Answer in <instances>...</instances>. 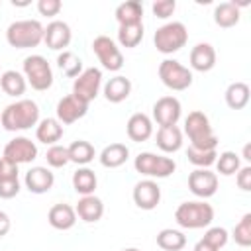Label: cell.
Here are the masks:
<instances>
[{"instance_id": "28", "label": "cell", "mask_w": 251, "mask_h": 251, "mask_svg": "<svg viewBox=\"0 0 251 251\" xmlns=\"http://www.w3.org/2000/svg\"><path fill=\"white\" fill-rule=\"evenodd\" d=\"M214 22L220 27H233L239 24V6L233 2H222L214 8Z\"/></svg>"}, {"instance_id": "34", "label": "cell", "mask_w": 251, "mask_h": 251, "mask_svg": "<svg viewBox=\"0 0 251 251\" xmlns=\"http://www.w3.org/2000/svg\"><path fill=\"white\" fill-rule=\"evenodd\" d=\"M57 65H59V69L63 71V75L69 76V78H76V76L84 71L80 57H78L76 53H73V51H67V49L57 55Z\"/></svg>"}, {"instance_id": "3", "label": "cell", "mask_w": 251, "mask_h": 251, "mask_svg": "<svg viewBox=\"0 0 251 251\" xmlns=\"http://www.w3.org/2000/svg\"><path fill=\"white\" fill-rule=\"evenodd\" d=\"M175 220L184 229H200L208 227L214 222V208L204 200L182 202L175 210Z\"/></svg>"}, {"instance_id": "14", "label": "cell", "mask_w": 251, "mask_h": 251, "mask_svg": "<svg viewBox=\"0 0 251 251\" xmlns=\"http://www.w3.org/2000/svg\"><path fill=\"white\" fill-rule=\"evenodd\" d=\"M133 202L137 208L141 210H155L161 202V186L151 180V178H145V180H139L135 186H133Z\"/></svg>"}, {"instance_id": "7", "label": "cell", "mask_w": 251, "mask_h": 251, "mask_svg": "<svg viewBox=\"0 0 251 251\" xmlns=\"http://www.w3.org/2000/svg\"><path fill=\"white\" fill-rule=\"evenodd\" d=\"M24 76L25 82L39 92L51 88L53 84V71L43 55H29L24 59Z\"/></svg>"}, {"instance_id": "20", "label": "cell", "mask_w": 251, "mask_h": 251, "mask_svg": "<svg viewBox=\"0 0 251 251\" xmlns=\"http://www.w3.org/2000/svg\"><path fill=\"white\" fill-rule=\"evenodd\" d=\"M47 222H49L51 227L67 231L76 224V212L69 204H55L47 212Z\"/></svg>"}, {"instance_id": "44", "label": "cell", "mask_w": 251, "mask_h": 251, "mask_svg": "<svg viewBox=\"0 0 251 251\" xmlns=\"http://www.w3.org/2000/svg\"><path fill=\"white\" fill-rule=\"evenodd\" d=\"M0 178H18V165L0 157Z\"/></svg>"}, {"instance_id": "36", "label": "cell", "mask_w": 251, "mask_h": 251, "mask_svg": "<svg viewBox=\"0 0 251 251\" xmlns=\"http://www.w3.org/2000/svg\"><path fill=\"white\" fill-rule=\"evenodd\" d=\"M186 157L196 169H210L218 159V151H202V149L188 147L186 149Z\"/></svg>"}, {"instance_id": "5", "label": "cell", "mask_w": 251, "mask_h": 251, "mask_svg": "<svg viewBox=\"0 0 251 251\" xmlns=\"http://www.w3.org/2000/svg\"><path fill=\"white\" fill-rule=\"evenodd\" d=\"M188 41V29L182 22H167L161 27H157L153 35V43L159 53L171 55L180 51Z\"/></svg>"}, {"instance_id": "19", "label": "cell", "mask_w": 251, "mask_h": 251, "mask_svg": "<svg viewBox=\"0 0 251 251\" xmlns=\"http://www.w3.org/2000/svg\"><path fill=\"white\" fill-rule=\"evenodd\" d=\"M190 67L198 73H208L216 67V49L210 43H196L190 51Z\"/></svg>"}, {"instance_id": "47", "label": "cell", "mask_w": 251, "mask_h": 251, "mask_svg": "<svg viewBox=\"0 0 251 251\" xmlns=\"http://www.w3.org/2000/svg\"><path fill=\"white\" fill-rule=\"evenodd\" d=\"M243 159H245V161H251V145H249V143L243 147Z\"/></svg>"}, {"instance_id": "45", "label": "cell", "mask_w": 251, "mask_h": 251, "mask_svg": "<svg viewBox=\"0 0 251 251\" xmlns=\"http://www.w3.org/2000/svg\"><path fill=\"white\" fill-rule=\"evenodd\" d=\"M12 227V222H10V216L6 212L0 210V237H4Z\"/></svg>"}, {"instance_id": "48", "label": "cell", "mask_w": 251, "mask_h": 251, "mask_svg": "<svg viewBox=\"0 0 251 251\" xmlns=\"http://www.w3.org/2000/svg\"><path fill=\"white\" fill-rule=\"evenodd\" d=\"M12 6L24 8V6H29V0H12Z\"/></svg>"}, {"instance_id": "31", "label": "cell", "mask_w": 251, "mask_h": 251, "mask_svg": "<svg viewBox=\"0 0 251 251\" xmlns=\"http://www.w3.org/2000/svg\"><path fill=\"white\" fill-rule=\"evenodd\" d=\"M69 161L71 163H76V165H88L94 157H96V151H94V145L90 141H84V139H76L73 141L69 147Z\"/></svg>"}, {"instance_id": "4", "label": "cell", "mask_w": 251, "mask_h": 251, "mask_svg": "<svg viewBox=\"0 0 251 251\" xmlns=\"http://www.w3.org/2000/svg\"><path fill=\"white\" fill-rule=\"evenodd\" d=\"M43 25L37 20H18L6 29V41L16 49L37 47L43 41Z\"/></svg>"}, {"instance_id": "37", "label": "cell", "mask_w": 251, "mask_h": 251, "mask_svg": "<svg viewBox=\"0 0 251 251\" xmlns=\"http://www.w3.org/2000/svg\"><path fill=\"white\" fill-rule=\"evenodd\" d=\"M231 237L237 245L241 247H249L251 245V214H243L241 220L235 224Z\"/></svg>"}, {"instance_id": "25", "label": "cell", "mask_w": 251, "mask_h": 251, "mask_svg": "<svg viewBox=\"0 0 251 251\" xmlns=\"http://www.w3.org/2000/svg\"><path fill=\"white\" fill-rule=\"evenodd\" d=\"M127 157H129L127 145H124V143H110V145H106L102 149V153H100L98 159H100V165L102 167H106V169H118V167H122L127 161Z\"/></svg>"}, {"instance_id": "42", "label": "cell", "mask_w": 251, "mask_h": 251, "mask_svg": "<svg viewBox=\"0 0 251 251\" xmlns=\"http://www.w3.org/2000/svg\"><path fill=\"white\" fill-rule=\"evenodd\" d=\"M63 4L59 0H39L37 2V10L41 16H57L61 12Z\"/></svg>"}, {"instance_id": "32", "label": "cell", "mask_w": 251, "mask_h": 251, "mask_svg": "<svg viewBox=\"0 0 251 251\" xmlns=\"http://www.w3.org/2000/svg\"><path fill=\"white\" fill-rule=\"evenodd\" d=\"M157 245L165 251H180L186 245V235L178 229L165 227L157 233Z\"/></svg>"}, {"instance_id": "1", "label": "cell", "mask_w": 251, "mask_h": 251, "mask_svg": "<svg viewBox=\"0 0 251 251\" xmlns=\"http://www.w3.org/2000/svg\"><path fill=\"white\" fill-rule=\"evenodd\" d=\"M37 124H39V106L27 98L8 104L0 114V126L6 131H24Z\"/></svg>"}, {"instance_id": "24", "label": "cell", "mask_w": 251, "mask_h": 251, "mask_svg": "<svg viewBox=\"0 0 251 251\" xmlns=\"http://www.w3.org/2000/svg\"><path fill=\"white\" fill-rule=\"evenodd\" d=\"M35 137H37V141H41L45 145H55L63 137V124L57 118H45L37 124Z\"/></svg>"}, {"instance_id": "35", "label": "cell", "mask_w": 251, "mask_h": 251, "mask_svg": "<svg viewBox=\"0 0 251 251\" xmlns=\"http://www.w3.org/2000/svg\"><path fill=\"white\" fill-rule=\"evenodd\" d=\"M214 165L218 167V173H220V175H224V176L235 175V173L241 169L239 155H237V153H233V151H224V153H220Z\"/></svg>"}, {"instance_id": "18", "label": "cell", "mask_w": 251, "mask_h": 251, "mask_svg": "<svg viewBox=\"0 0 251 251\" xmlns=\"http://www.w3.org/2000/svg\"><path fill=\"white\" fill-rule=\"evenodd\" d=\"M126 131H127V137L135 143H141V141H147L151 135H153V122L147 114L143 112H135L129 116L127 124H126Z\"/></svg>"}, {"instance_id": "40", "label": "cell", "mask_w": 251, "mask_h": 251, "mask_svg": "<svg viewBox=\"0 0 251 251\" xmlns=\"http://www.w3.org/2000/svg\"><path fill=\"white\" fill-rule=\"evenodd\" d=\"M151 10H153V14H155L157 18L167 20L169 16L175 14V10H176V2H175V0H157V2L151 4Z\"/></svg>"}, {"instance_id": "38", "label": "cell", "mask_w": 251, "mask_h": 251, "mask_svg": "<svg viewBox=\"0 0 251 251\" xmlns=\"http://www.w3.org/2000/svg\"><path fill=\"white\" fill-rule=\"evenodd\" d=\"M45 159H47V165L53 167V169H61V167H65L67 163H71V161H69V151H67V147L57 145V143L47 149Z\"/></svg>"}, {"instance_id": "10", "label": "cell", "mask_w": 251, "mask_h": 251, "mask_svg": "<svg viewBox=\"0 0 251 251\" xmlns=\"http://www.w3.org/2000/svg\"><path fill=\"white\" fill-rule=\"evenodd\" d=\"M92 51L96 53L98 61L102 63V67H104L106 71L116 73V71H120V69L124 67V55H122L120 47L116 45V41L110 39L108 35H98V37H94V41H92Z\"/></svg>"}, {"instance_id": "17", "label": "cell", "mask_w": 251, "mask_h": 251, "mask_svg": "<svg viewBox=\"0 0 251 251\" xmlns=\"http://www.w3.org/2000/svg\"><path fill=\"white\" fill-rule=\"evenodd\" d=\"M24 184L29 192L33 194H45L53 188L55 184V175L47 169V167H31L27 173H25V178H24Z\"/></svg>"}, {"instance_id": "15", "label": "cell", "mask_w": 251, "mask_h": 251, "mask_svg": "<svg viewBox=\"0 0 251 251\" xmlns=\"http://www.w3.org/2000/svg\"><path fill=\"white\" fill-rule=\"evenodd\" d=\"M71 39H73V31H71L67 22L53 20L43 29V41L53 51H65V47H69Z\"/></svg>"}, {"instance_id": "46", "label": "cell", "mask_w": 251, "mask_h": 251, "mask_svg": "<svg viewBox=\"0 0 251 251\" xmlns=\"http://www.w3.org/2000/svg\"><path fill=\"white\" fill-rule=\"evenodd\" d=\"M192 251H218V249H214V247H212V245H208L204 239H200V241L194 245V249H192Z\"/></svg>"}, {"instance_id": "49", "label": "cell", "mask_w": 251, "mask_h": 251, "mask_svg": "<svg viewBox=\"0 0 251 251\" xmlns=\"http://www.w3.org/2000/svg\"><path fill=\"white\" fill-rule=\"evenodd\" d=\"M122 251H139L137 247H126V249H122Z\"/></svg>"}, {"instance_id": "16", "label": "cell", "mask_w": 251, "mask_h": 251, "mask_svg": "<svg viewBox=\"0 0 251 251\" xmlns=\"http://www.w3.org/2000/svg\"><path fill=\"white\" fill-rule=\"evenodd\" d=\"M55 112H57V120H59L61 124L69 126V124H73V122H76V120H80V118L86 116L88 104H84V102H80L78 98H75L73 94H69V96H63V98L57 102Z\"/></svg>"}, {"instance_id": "30", "label": "cell", "mask_w": 251, "mask_h": 251, "mask_svg": "<svg viewBox=\"0 0 251 251\" xmlns=\"http://www.w3.org/2000/svg\"><path fill=\"white\" fill-rule=\"evenodd\" d=\"M226 104L231 110H243L249 104V86L241 80L231 82L226 88Z\"/></svg>"}, {"instance_id": "22", "label": "cell", "mask_w": 251, "mask_h": 251, "mask_svg": "<svg viewBox=\"0 0 251 251\" xmlns=\"http://www.w3.org/2000/svg\"><path fill=\"white\" fill-rule=\"evenodd\" d=\"M129 94H131V80L127 76L116 75L114 78H110L104 84V96L112 104H120V102L127 100Z\"/></svg>"}, {"instance_id": "41", "label": "cell", "mask_w": 251, "mask_h": 251, "mask_svg": "<svg viewBox=\"0 0 251 251\" xmlns=\"http://www.w3.org/2000/svg\"><path fill=\"white\" fill-rule=\"evenodd\" d=\"M20 192V180L18 178H0V198L10 200L18 196Z\"/></svg>"}, {"instance_id": "13", "label": "cell", "mask_w": 251, "mask_h": 251, "mask_svg": "<svg viewBox=\"0 0 251 251\" xmlns=\"http://www.w3.org/2000/svg\"><path fill=\"white\" fill-rule=\"evenodd\" d=\"M180 114H182V106L175 96H161L153 104V120L159 124V127L176 126V122L180 120Z\"/></svg>"}, {"instance_id": "11", "label": "cell", "mask_w": 251, "mask_h": 251, "mask_svg": "<svg viewBox=\"0 0 251 251\" xmlns=\"http://www.w3.org/2000/svg\"><path fill=\"white\" fill-rule=\"evenodd\" d=\"M8 161L16 163V165H24V163H31L37 157V145L29 139V137H14L6 143L4 147V155Z\"/></svg>"}, {"instance_id": "21", "label": "cell", "mask_w": 251, "mask_h": 251, "mask_svg": "<svg viewBox=\"0 0 251 251\" xmlns=\"http://www.w3.org/2000/svg\"><path fill=\"white\" fill-rule=\"evenodd\" d=\"M75 212H76V216H78L82 222L94 224V222H98V220L104 216V204H102V200H100L98 196L88 194V196H82V198L76 202Z\"/></svg>"}, {"instance_id": "39", "label": "cell", "mask_w": 251, "mask_h": 251, "mask_svg": "<svg viewBox=\"0 0 251 251\" xmlns=\"http://www.w3.org/2000/svg\"><path fill=\"white\" fill-rule=\"evenodd\" d=\"M202 239H204L208 245H212L214 249H218V251H220L222 247H226V243H227V239H229V233H227V229H226V227L216 226V227H208Z\"/></svg>"}, {"instance_id": "23", "label": "cell", "mask_w": 251, "mask_h": 251, "mask_svg": "<svg viewBox=\"0 0 251 251\" xmlns=\"http://www.w3.org/2000/svg\"><path fill=\"white\" fill-rule=\"evenodd\" d=\"M157 147L165 153H176L182 147V131L176 126H163L157 129Z\"/></svg>"}, {"instance_id": "29", "label": "cell", "mask_w": 251, "mask_h": 251, "mask_svg": "<svg viewBox=\"0 0 251 251\" xmlns=\"http://www.w3.org/2000/svg\"><path fill=\"white\" fill-rule=\"evenodd\" d=\"M96 184H98V178L94 175L92 169L88 167H80L73 173V188L82 194V196H88V194H94L96 190Z\"/></svg>"}, {"instance_id": "33", "label": "cell", "mask_w": 251, "mask_h": 251, "mask_svg": "<svg viewBox=\"0 0 251 251\" xmlns=\"http://www.w3.org/2000/svg\"><path fill=\"white\" fill-rule=\"evenodd\" d=\"M143 39V22L131 24V25H120L118 27V43L126 49H133Z\"/></svg>"}, {"instance_id": "9", "label": "cell", "mask_w": 251, "mask_h": 251, "mask_svg": "<svg viewBox=\"0 0 251 251\" xmlns=\"http://www.w3.org/2000/svg\"><path fill=\"white\" fill-rule=\"evenodd\" d=\"M102 86V71L96 67H88L84 69L73 82V96L78 98L84 104H90Z\"/></svg>"}, {"instance_id": "26", "label": "cell", "mask_w": 251, "mask_h": 251, "mask_svg": "<svg viewBox=\"0 0 251 251\" xmlns=\"http://www.w3.org/2000/svg\"><path fill=\"white\" fill-rule=\"evenodd\" d=\"M27 88V82H25V76L18 71H4L0 75V90L12 98H18L25 92Z\"/></svg>"}, {"instance_id": "27", "label": "cell", "mask_w": 251, "mask_h": 251, "mask_svg": "<svg viewBox=\"0 0 251 251\" xmlns=\"http://www.w3.org/2000/svg\"><path fill=\"white\" fill-rule=\"evenodd\" d=\"M116 20L120 25H131V24H141L143 20V6L139 0H127L122 2L116 8Z\"/></svg>"}, {"instance_id": "8", "label": "cell", "mask_w": 251, "mask_h": 251, "mask_svg": "<svg viewBox=\"0 0 251 251\" xmlns=\"http://www.w3.org/2000/svg\"><path fill=\"white\" fill-rule=\"evenodd\" d=\"M159 78L171 90H186L192 84V71L176 59H165L159 65Z\"/></svg>"}, {"instance_id": "12", "label": "cell", "mask_w": 251, "mask_h": 251, "mask_svg": "<svg viewBox=\"0 0 251 251\" xmlns=\"http://www.w3.org/2000/svg\"><path fill=\"white\" fill-rule=\"evenodd\" d=\"M188 188L198 198H210L218 190V175L210 169H194L188 175Z\"/></svg>"}, {"instance_id": "2", "label": "cell", "mask_w": 251, "mask_h": 251, "mask_svg": "<svg viewBox=\"0 0 251 251\" xmlns=\"http://www.w3.org/2000/svg\"><path fill=\"white\" fill-rule=\"evenodd\" d=\"M184 133L190 139V147L202 149V151H216L218 137L210 126V120L204 112L194 110L184 120Z\"/></svg>"}, {"instance_id": "6", "label": "cell", "mask_w": 251, "mask_h": 251, "mask_svg": "<svg viewBox=\"0 0 251 251\" xmlns=\"http://www.w3.org/2000/svg\"><path fill=\"white\" fill-rule=\"evenodd\" d=\"M133 167L139 175H145L149 178H167L176 171V163L171 157H163L151 151H143L135 157Z\"/></svg>"}, {"instance_id": "43", "label": "cell", "mask_w": 251, "mask_h": 251, "mask_svg": "<svg viewBox=\"0 0 251 251\" xmlns=\"http://www.w3.org/2000/svg\"><path fill=\"white\" fill-rule=\"evenodd\" d=\"M235 182H237V186H239L241 190H245V192L251 190V167H249V165H245V167H241V169L237 171Z\"/></svg>"}]
</instances>
